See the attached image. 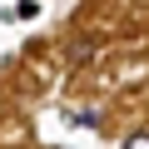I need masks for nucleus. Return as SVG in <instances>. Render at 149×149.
<instances>
[{"label":"nucleus","instance_id":"nucleus-1","mask_svg":"<svg viewBox=\"0 0 149 149\" xmlns=\"http://www.w3.org/2000/svg\"><path fill=\"white\" fill-rule=\"evenodd\" d=\"M15 15H20V20H35V15H40V5H35V0H20V5H15Z\"/></svg>","mask_w":149,"mask_h":149},{"label":"nucleus","instance_id":"nucleus-3","mask_svg":"<svg viewBox=\"0 0 149 149\" xmlns=\"http://www.w3.org/2000/svg\"><path fill=\"white\" fill-rule=\"evenodd\" d=\"M74 124H100V109H80V114H70Z\"/></svg>","mask_w":149,"mask_h":149},{"label":"nucleus","instance_id":"nucleus-2","mask_svg":"<svg viewBox=\"0 0 149 149\" xmlns=\"http://www.w3.org/2000/svg\"><path fill=\"white\" fill-rule=\"evenodd\" d=\"M124 144H129V149H149V129H134V134H129Z\"/></svg>","mask_w":149,"mask_h":149}]
</instances>
